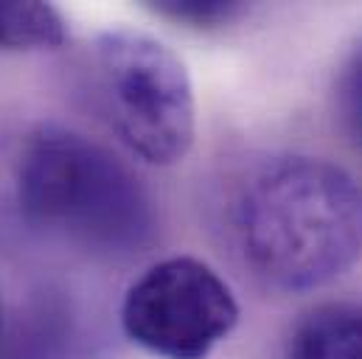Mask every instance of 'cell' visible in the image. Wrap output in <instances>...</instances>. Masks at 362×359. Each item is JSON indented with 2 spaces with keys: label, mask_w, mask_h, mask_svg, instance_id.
Returning a JSON list of instances; mask_svg holds the SVG:
<instances>
[{
  "label": "cell",
  "mask_w": 362,
  "mask_h": 359,
  "mask_svg": "<svg viewBox=\"0 0 362 359\" xmlns=\"http://www.w3.org/2000/svg\"><path fill=\"white\" fill-rule=\"evenodd\" d=\"M239 323L228 281L194 256H172L141 272L121 303L124 334L160 359H208Z\"/></svg>",
  "instance_id": "obj_4"
},
{
  "label": "cell",
  "mask_w": 362,
  "mask_h": 359,
  "mask_svg": "<svg viewBox=\"0 0 362 359\" xmlns=\"http://www.w3.org/2000/svg\"><path fill=\"white\" fill-rule=\"evenodd\" d=\"M286 359H362V303L329 300L289 331Z\"/></svg>",
  "instance_id": "obj_5"
},
{
  "label": "cell",
  "mask_w": 362,
  "mask_h": 359,
  "mask_svg": "<svg viewBox=\"0 0 362 359\" xmlns=\"http://www.w3.org/2000/svg\"><path fill=\"white\" fill-rule=\"evenodd\" d=\"M230 230L259 281L278 292L317 289L360 261L362 182L326 158H272L239 188Z\"/></svg>",
  "instance_id": "obj_1"
},
{
  "label": "cell",
  "mask_w": 362,
  "mask_h": 359,
  "mask_svg": "<svg viewBox=\"0 0 362 359\" xmlns=\"http://www.w3.org/2000/svg\"><path fill=\"white\" fill-rule=\"evenodd\" d=\"M337 115L351 138L354 149L362 155V40L349 51L340 73H337Z\"/></svg>",
  "instance_id": "obj_7"
},
{
  "label": "cell",
  "mask_w": 362,
  "mask_h": 359,
  "mask_svg": "<svg viewBox=\"0 0 362 359\" xmlns=\"http://www.w3.org/2000/svg\"><path fill=\"white\" fill-rule=\"evenodd\" d=\"M155 14L177 20V23H191L199 28L208 25H222L230 23L233 17H239L245 11L242 3H222V0H163L152 6Z\"/></svg>",
  "instance_id": "obj_8"
},
{
  "label": "cell",
  "mask_w": 362,
  "mask_h": 359,
  "mask_svg": "<svg viewBox=\"0 0 362 359\" xmlns=\"http://www.w3.org/2000/svg\"><path fill=\"white\" fill-rule=\"evenodd\" d=\"M20 211L95 250L127 253L152 233V202L138 177L90 138L40 126L17 160Z\"/></svg>",
  "instance_id": "obj_2"
},
{
  "label": "cell",
  "mask_w": 362,
  "mask_h": 359,
  "mask_svg": "<svg viewBox=\"0 0 362 359\" xmlns=\"http://www.w3.org/2000/svg\"><path fill=\"white\" fill-rule=\"evenodd\" d=\"M68 37L65 17L48 3H0V48H59Z\"/></svg>",
  "instance_id": "obj_6"
},
{
  "label": "cell",
  "mask_w": 362,
  "mask_h": 359,
  "mask_svg": "<svg viewBox=\"0 0 362 359\" xmlns=\"http://www.w3.org/2000/svg\"><path fill=\"white\" fill-rule=\"evenodd\" d=\"M0 323H3V309H0Z\"/></svg>",
  "instance_id": "obj_9"
},
{
  "label": "cell",
  "mask_w": 362,
  "mask_h": 359,
  "mask_svg": "<svg viewBox=\"0 0 362 359\" xmlns=\"http://www.w3.org/2000/svg\"><path fill=\"white\" fill-rule=\"evenodd\" d=\"M90 82L118 141L152 166H175L194 143L197 104L182 59L160 40L115 28L95 37Z\"/></svg>",
  "instance_id": "obj_3"
}]
</instances>
